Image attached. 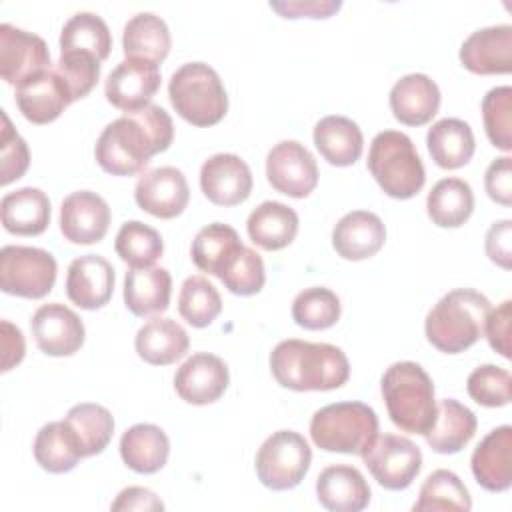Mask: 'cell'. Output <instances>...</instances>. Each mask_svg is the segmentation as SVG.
Instances as JSON below:
<instances>
[{
	"label": "cell",
	"instance_id": "cell-18",
	"mask_svg": "<svg viewBox=\"0 0 512 512\" xmlns=\"http://www.w3.org/2000/svg\"><path fill=\"white\" fill-rule=\"evenodd\" d=\"M200 188L216 206L242 204L252 192L250 166L236 154H214L200 168Z\"/></svg>",
	"mask_w": 512,
	"mask_h": 512
},
{
	"label": "cell",
	"instance_id": "cell-54",
	"mask_svg": "<svg viewBox=\"0 0 512 512\" xmlns=\"http://www.w3.org/2000/svg\"><path fill=\"white\" fill-rule=\"evenodd\" d=\"M0 330H2V372H8L10 368L22 362L26 344H24L22 330L10 324L8 320L0 322Z\"/></svg>",
	"mask_w": 512,
	"mask_h": 512
},
{
	"label": "cell",
	"instance_id": "cell-17",
	"mask_svg": "<svg viewBox=\"0 0 512 512\" xmlns=\"http://www.w3.org/2000/svg\"><path fill=\"white\" fill-rule=\"evenodd\" d=\"M110 226L106 200L90 190H76L60 204V232L72 244H96Z\"/></svg>",
	"mask_w": 512,
	"mask_h": 512
},
{
	"label": "cell",
	"instance_id": "cell-42",
	"mask_svg": "<svg viewBox=\"0 0 512 512\" xmlns=\"http://www.w3.org/2000/svg\"><path fill=\"white\" fill-rule=\"evenodd\" d=\"M222 310L220 292L204 276H188L178 294V312L194 328L210 326Z\"/></svg>",
	"mask_w": 512,
	"mask_h": 512
},
{
	"label": "cell",
	"instance_id": "cell-35",
	"mask_svg": "<svg viewBox=\"0 0 512 512\" xmlns=\"http://www.w3.org/2000/svg\"><path fill=\"white\" fill-rule=\"evenodd\" d=\"M172 46L168 24L152 14L140 12L132 16L122 32V48L126 58H142L160 64Z\"/></svg>",
	"mask_w": 512,
	"mask_h": 512
},
{
	"label": "cell",
	"instance_id": "cell-10",
	"mask_svg": "<svg viewBox=\"0 0 512 512\" xmlns=\"http://www.w3.org/2000/svg\"><path fill=\"white\" fill-rule=\"evenodd\" d=\"M374 476V480L386 490H404L422 468L420 448L406 436L382 434L360 456Z\"/></svg>",
	"mask_w": 512,
	"mask_h": 512
},
{
	"label": "cell",
	"instance_id": "cell-30",
	"mask_svg": "<svg viewBox=\"0 0 512 512\" xmlns=\"http://www.w3.org/2000/svg\"><path fill=\"white\" fill-rule=\"evenodd\" d=\"M172 276L162 266L130 268L124 278V304L136 316L164 312L170 304Z\"/></svg>",
	"mask_w": 512,
	"mask_h": 512
},
{
	"label": "cell",
	"instance_id": "cell-9",
	"mask_svg": "<svg viewBox=\"0 0 512 512\" xmlns=\"http://www.w3.org/2000/svg\"><path fill=\"white\" fill-rule=\"evenodd\" d=\"M56 260L48 250L10 244L0 250V288L10 296L44 298L56 282Z\"/></svg>",
	"mask_w": 512,
	"mask_h": 512
},
{
	"label": "cell",
	"instance_id": "cell-39",
	"mask_svg": "<svg viewBox=\"0 0 512 512\" xmlns=\"http://www.w3.org/2000/svg\"><path fill=\"white\" fill-rule=\"evenodd\" d=\"M66 424L78 438L84 458L104 452L114 434V418L108 408L92 402L76 404L66 414Z\"/></svg>",
	"mask_w": 512,
	"mask_h": 512
},
{
	"label": "cell",
	"instance_id": "cell-26",
	"mask_svg": "<svg viewBox=\"0 0 512 512\" xmlns=\"http://www.w3.org/2000/svg\"><path fill=\"white\" fill-rule=\"evenodd\" d=\"M318 502L332 512H360L370 502V486L350 464H332L316 478Z\"/></svg>",
	"mask_w": 512,
	"mask_h": 512
},
{
	"label": "cell",
	"instance_id": "cell-1",
	"mask_svg": "<svg viewBox=\"0 0 512 512\" xmlns=\"http://www.w3.org/2000/svg\"><path fill=\"white\" fill-rule=\"evenodd\" d=\"M172 140L170 114L156 104H148L112 120L96 140L94 158L112 176H134L146 168L154 154L168 150Z\"/></svg>",
	"mask_w": 512,
	"mask_h": 512
},
{
	"label": "cell",
	"instance_id": "cell-6",
	"mask_svg": "<svg viewBox=\"0 0 512 512\" xmlns=\"http://www.w3.org/2000/svg\"><path fill=\"white\" fill-rule=\"evenodd\" d=\"M168 96L178 112L192 126H214L228 112V94L218 72L204 62L182 64L170 78Z\"/></svg>",
	"mask_w": 512,
	"mask_h": 512
},
{
	"label": "cell",
	"instance_id": "cell-7",
	"mask_svg": "<svg viewBox=\"0 0 512 512\" xmlns=\"http://www.w3.org/2000/svg\"><path fill=\"white\" fill-rule=\"evenodd\" d=\"M378 436V416L364 402H336L314 412L312 442L326 452L362 456Z\"/></svg>",
	"mask_w": 512,
	"mask_h": 512
},
{
	"label": "cell",
	"instance_id": "cell-46",
	"mask_svg": "<svg viewBox=\"0 0 512 512\" xmlns=\"http://www.w3.org/2000/svg\"><path fill=\"white\" fill-rule=\"evenodd\" d=\"M510 372L494 364L474 368L466 380V390L474 402L488 408L506 406L510 402Z\"/></svg>",
	"mask_w": 512,
	"mask_h": 512
},
{
	"label": "cell",
	"instance_id": "cell-29",
	"mask_svg": "<svg viewBox=\"0 0 512 512\" xmlns=\"http://www.w3.org/2000/svg\"><path fill=\"white\" fill-rule=\"evenodd\" d=\"M314 146L332 166H352L364 148L360 126L346 116H324L314 126Z\"/></svg>",
	"mask_w": 512,
	"mask_h": 512
},
{
	"label": "cell",
	"instance_id": "cell-40",
	"mask_svg": "<svg viewBox=\"0 0 512 512\" xmlns=\"http://www.w3.org/2000/svg\"><path fill=\"white\" fill-rule=\"evenodd\" d=\"M472 500L464 482L452 470H434L422 484L414 512H434V510H458L468 512Z\"/></svg>",
	"mask_w": 512,
	"mask_h": 512
},
{
	"label": "cell",
	"instance_id": "cell-11",
	"mask_svg": "<svg viewBox=\"0 0 512 512\" xmlns=\"http://www.w3.org/2000/svg\"><path fill=\"white\" fill-rule=\"evenodd\" d=\"M266 178L276 192L306 198L318 184V164L304 144L282 140L266 156Z\"/></svg>",
	"mask_w": 512,
	"mask_h": 512
},
{
	"label": "cell",
	"instance_id": "cell-41",
	"mask_svg": "<svg viewBox=\"0 0 512 512\" xmlns=\"http://www.w3.org/2000/svg\"><path fill=\"white\" fill-rule=\"evenodd\" d=\"M114 248L120 260L130 264V268H148L162 256L164 242L160 232L152 226L140 220H128L120 226Z\"/></svg>",
	"mask_w": 512,
	"mask_h": 512
},
{
	"label": "cell",
	"instance_id": "cell-14",
	"mask_svg": "<svg viewBox=\"0 0 512 512\" xmlns=\"http://www.w3.org/2000/svg\"><path fill=\"white\" fill-rule=\"evenodd\" d=\"M136 204L156 218H176L190 200V188L182 170L158 166L144 172L134 186Z\"/></svg>",
	"mask_w": 512,
	"mask_h": 512
},
{
	"label": "cell",
	"instance_id": "cell-2",
	"mask_svg": "<svg viewBox=\"0 0 512 512\" xmlns=\"http://www.w3.org/2000/svg\"><path fill=\"white\" fill-rule=\"evenodd\" d=\"M270 370L280 386L296 392L336 390L350 378L348 358L338 346L298 338L274 346Z\"/></svg>",
	"mask_w": 512,
	"mask_h": 512
},
{
	"label": "cell",
	"instance_id": "cell-8",
	"mask_svg": "<svg viewBox=\"0 0 512 512\" xmlns=\"http://www.w3.org/2000/svg\"><path fill=\"white\" fill-rule=\"evenodd\" d=\"M312 462V450L302 434L278 430L270 434L256 452L258 480L276 492L298 486Z\"/></svg>",
	"mask_w": 512,
	"mask_h": 512
},
{
	"label": "cell",
	"instance_id": "cell-24",
	"mask_svg": "<svg viewBox=\"0 0 512 512\" xmlns=\"http://www.w3.org/2000/svg\"><path fill=\"white\" fill-rule=\"evenodd\" d=\"M244 252L238 232L222 222H212L198 230L192 240L190 256L198 270L216 278H224Z\"/></svg>",
	"mask_w": 512,
	"mask_h": 512
},
{
	"label": "cell",
	"instance_id": "cell-27",
	"mask_svg": "<svg viewBox=\"0 0 512 512\" xmlns=\"http://www.w3.org/2000/svg\"><path fill=\"white\" fill-rule=\"evenodd\" d=\"M188 334L172 318L154 316L136 332L134 346L138 356L152 366H168L188 352Z\"/></svg>",
	"mask_w": 512,
	"mask_h": 512
},
{
	"label": "cell",
	"instance_id": "cell-15",
	"mask_svg": "<svg viewBox=\"0 0 512 512\" xmlns=\"http://www.w3.org/2000/svg\"><path fill=\"white\" fill-rule=\"evenodd\" d=\"M38 348L48 356H72L84 344V324L80 316L60 302L42 304L30 320Z\"/></svg>",
	"mask_w": 512,
	"mask_h": 512
},
{
	"label": "cell",
	"instance_id": "cell-43",
	"mask_svg": "<svg viewBox=\"0 0 512 512\" xmlns=\"http://www.w3.org/2000/svg\"><path fill=\"white\" fill-rule=\"evenodd\" d=\"M340 298L324 286H312L296 294L292 302V318L300 328L326 330L340 320Z\"/></svg>",
	"mask_w": 512,
	"mask_h": 512
},
{
	"label": "cell",
	"instance_id": "cell-25",
	"mask_svg": "<svg viewBox=\"0 0 512 512\" xmlns=\"http://www.w3.org/2000/svg\"><path fill=\"white\" fill-rule=\"evenodd\" d=\"M390 108L394 118L406 126L430 122L440 108L438 84L420 72L406 74L390 90Z\"/></svg>",
	"mask_w": 512,
	"mask_h": 512
},
{
	"label": "cell",
	"instance_id": "cell-19",
	"mask_svg": "<svg viewBox=\"0 0 512 512\" xmlns=\"http://www.w3.org/2000/svg\"><path fill=\"white\" fill-rule=\"evenodd\" d=\"M458 56L462 66L474 74H508L512 70V26L498 24L472 32Z\"/></svg>",
	"mask_w": 512,
	"mask_h": 512
},
{
	"label": "cell",
	"instance_id": "cell-45",
	"mask_svg": "<svg viewBox=\"0 0 512 512\" xmlns=\"http://www.w3.org/2000/svg\"><path fill=\"white\" fill-rule=\"evenodd\" d=\"M54 70L62 78L72 102L88 96L100 78V62L84 52H60Z\"/></svg>",
	"mask_w": 512,
	"mask_h": 512
},
{
	"label": "cell",
	"instance_id": "cell-22",
	"mask_svg": "<svg viewBox=\"0 0 512 512\" xmlns=\"http://www.w3.org/2000/svg\"><path fill=\"white\" fill-rule=\"evenodd\" d=\"M386 242V226L378 214L352 210L344 214L332 230V246L344 260H366L380 252Z\"/></svg>",
	"mask_w": 512,
	"mask_h": 512
},
{
	"label": "cell",
	"instance_id": "cell-44",
	"mask_svg": "<svg viewBox=\"0 0 512 512\" xmlns=\"http://www.w3.org/2000/svg\"><path fill=\"white\" fill-rule=\"evenodd\" d=\"M484 130L492 146L510 152L512 150V88L496 86L482 98Z\"/></svg>",
	"mask_w": 512,
	"mask_h": 512
},
{
	"label": "cell",
	"instance_id": "cell-16",
	"mask_svg": "<svg viewBox=\"0 0 512 512\" xmlns=\"http://www.w3.org/2000/svg\"><path fill=\"white\" fill-rule=\"evenodd\" d=\"M230 372L222 358L196 352L174 374L176 394L194 406H206L216 402L228 388Z\"/></svg>",
	"mask_w": 512,
	"mask_h": 512
},
{
	"label": "cell",
	"instance_id": "cell-37",
	"mask_svg": "<svg viewBox=\"0 0 512 512\" xmlns=\"http://www.w3.org/2000/svg\"><path fill=\"white\" fill-rule=\"evenodd\" d=\"M426 210L436 226L458 228L472 216L474 192L460 178H442L428 192Z\"/></svg>",
	"mask_w": 512,
	"mask_h": 512
},
{
	"label": "cell",
	"instance_id": "cell-48",
	"mask_svg": "<svg viewBox=\"0 0 512 512\" xmlns=\"http://www.w3.org/2000/svg\"><path fill=\"white\" fill-rule=\"evenodd\" d=\"M264 282H266L264 262L260 254L248 246H244V252L234 264V268L222 278V284L236 296L258 294Z\"/></svg>",
	"mask_w": 512,
	"mask_h": 512
},
{
	"label": "cell",
	"instance_id": "cell-52",
	"mask_svg": "<svg viewBox=\"0 0 512 512\" xmlns=\"http://www.w3.org/2000/svg\"><path fill=\"white\" fill-rule=\"evenodd\" d=\"M510 238H512V222L498 220L486 232V254L488 258L504 270H510Z\"/></svg>",
	"mask_w": 512,
	"mask_h": 512
},
{
	"label": "cell",
	"instance_id": "cell-47",
	"mask_svg": "<svg viewBox=\"0 0 512 512\" xmlns=\"http://www.w3.org/2000/svg\"><path fill=\"white\" fill-rule=\"evenodd\" d=\"M30 164V152L26 140L12 128V122L2 110V132H0V184L8 186L10 182L24 176Z\"/></svg>",
	"mask_w": 512,
	"mask_h": 512
},
{
	"label": "cell",
	"instance_id": "cell-36",
	"mask_svg": "<svg viewBox=\"0 0 512 512\" xmlns=\"http://www.w3.org/2000/svg\"><path fill=\"white\" fill-rule=\"evenodd\" d=\"M34 458L50 474H64L84 458L76 434L66 420L44 424L34 438Z\"/></svg>",
	"mask_w": 512,
	"mask_h": 512
},
{
	"label": "cell",
	"instance_id": "cell-21",
	"mask_svg": "<svg viewBox=\"0 0 512 512\" xmlns=\"http://www.w3.org/2000/svg\"><path fill=\"white\" fill-rule=\"evenodd\" d=\"M470 468L476 482L488 492H504L512 484V428L490 430L474 448Z\"/></svg>",
	"mask_w": 512,
	"mask_h": 512
},
{
	"label": "cell",
	"instance_id": "cell-50",
	"mask_svg": "<svg viewBox=\"0 0 512 512\" xmlns=\"http://www.w3.org/2000/svg\"><path fill=\"white\" fill-rule=\"evenodd\" d=\"M342 2L338 0H282L270 2V8L282 18H330L338 12Z\"/></svg>",
	"mask_w": 512,
	"mask_h": 512
},
{
	"label": "cell",
	"instance_id": "cell-3",
	"mask_svg": "<svg viewBox=\"0 0 512 512\" xmlns=\"http://www.w3.org/2000/svg\"><path fill=\"white\" fill-rule=\"evenodd\" d=\"M490 310V300L482 292L472 288L450 290L428 312L424 320L426 338L444 354L464 352L484 336Z\"/></svg>",
	"mask_w": 512,
	"mask_h": 512
},
{
	"label": "cell",
	"instance_id": "cell-49",
	"mask_svg": "<svg viewBox=\"0 0 512 512\" xmlns=\"http://www.w3.org/2000/svg\"><path fill=\"white\" fill-rule=\"evenodd\" d=\"M510 318L512 302L504 300L496 310L488 312L484 324V336L488 338V344L504 358H510Z\"/></svg>",
	"mask_w": 512,
	"mask_h": 512
},
{
	"label": "cell",
	"instance_id": "cell-33",
	"mask_svg": "<svg viewBox=\"0 0 512 512\" xmlns=\"http://www.w3.org/2000/svg\"><path fill=\"white\" fill-rule=\"evenodd\" d=\"M426 144L432 160L444 170L466 166L476 150L472 128L460 118H442L434 122L428 128Z\"/></svg>",
	"mask_w": 512,
	"mask_h": 512
},
{
	"label": "cell",
	"instance_id": "cell-31",
	"mask_svg": "<svg viewBox=\"0 0 512 512\" xmlns=\"http://www.w3.org/2000/svg\"><path fill=\"white\" fill-rule=\"evenodd\" d=\"M474 412L454 398H444L436 406V420L424 434L428 446L438 454L460 452L476 434Z\"/></svg>",
	"mask_w": 512,
	"mask_h": 512
},
{
	"label": "cell",
	"instance_id": "cell-23",
	"mask_svg": "<svg viewBox=\"0 0 512 512\" xmlns=\"http://www.w3.org/2000/svg\"><path fill=\"white\" fill-rule=\"evenodd\" d=\"M14 100L22 116L32 124H50L72 104L70 94L54 68L16 86Z\"/></svg>",
	"mask_w": 512,
	"mask_h": 512
},
{
	"label": "cell",
	"instance_id": "cell-38",
	"mask_svg": "<svg viewBox=\"0 0 512 512\" xmlns=\"http://www.w3.org/2000/svg\"><path fill=\"white\" fill-rule=\"evenodd\" d=\"M110 48L108 24L94 12H76L60 32V52H84L102 62L108 58Z\"/></svg>",
	"mask_w": 512,
	"mask_h": 512
},
{
	"label": "cell",
	"instance_id": "cell-4",
	"mask_svg": "<svg viewBox=\"0 0 512 512\" xmlns=\"http://www.w3.org/2000/svg\"><path fill=\"white\" fill-rule=\"evenodd\" d=\"M382 396L390 420L404 432L426 434L436 420L434 382L416 362H394L382 376Z\"/></svg>",
	"mask_w": 512,
	"mask_h": 512
},
{
	"label": "cell",
	"instance_id": "cell-13",
	"mask_svg": "<svg viewBox=\"0 0 512 512\" xmlns=\"http://www.w3.org/2000/svg\"><path fill=\"white\" fill-rule=\"evenodd\" d=\"M160 68L142 58L122 60L106 78V100L124 114L138 112L150 104L160 88Z\"/></svg>",
	"mask_w": 512,
	"mask_h": 512
},
{
	"label": "cell",
	"instance_id": "cell-53",
	"mask_svg": "<svg viewBox=\"0 0 512 512\" xmlns=\"http://www.w3.org/2000/svg\"><path fill=\"white\" fill-rule=\"evenodd\" d=\"M114 512L120 510H164V502L148 488L128 486L124 488L110 506Z\"/></svg>",
	"mask_w": 512,
	"mask_h": 512
},
{
	"label": "cell",
	"instance_id": "cell-20",
	"mask_svg": "<svg viewBox=\"0 0 512 512\" xmlns=\"http://www.w3.org/2000/svg\"><path fill=\"white\" fill-rule=\"evenodd\" d=\"M114 290V268L98 254L74 258L66 274V294L82 310H98L108 304Z\"/></svg>",
	"mask_w": 512,
	"mask_h": 512
},
{
	"label": "cell",
	"instance_id": "cell-28",
	"mask_svg": "<svg viewBox=\"0 0 512 512\" xmlns=\"http://www.w3.org/2000/svg\"><path fill=\"white\" fill-rule=\"evenodd\" d=\"M2 226L16 236H38L50 224V200L40 188L24 186L0 202Z\"/></svg>",
	"mask_w": 512,
	"mask_h": 512
},
{
	"label": "cell",
	"instance_id": "cell-32",
	"mask_svg": "<svg viewBox=\"0 0 512 512\" xmlns=\"http://www.w3.org/2000/svg\"><path fill=\"white\" fill-rule=\"evenodd\" d=\"M170 454V440L156 424H134L120 438L124 464L138 474H154L164 468Z\"/></svg>",
	"mask_w": 512,
	"mask_h": 512
},
{
	"label": "cell",
	"instance_id": "cell-5",
	"mask_svg": "<svg viewBox=\"0 0 512 512\" xmlns=\"http://www.w3.org/2000/svg\"><path fill=\"white\" fill-rule=\"evenodd\" d=\"M368 170L382 192L396 200L416 196L426 182L414 142L398 130H384L374 136L368 150Z\"/></svg>",
	"mask_w": 512,
	"mask_h": 512
},
{
	"label": "cell",
	"instance_id": "cell-12",
	"mask_svg": "<svg viewBox=\"0 0 512 512\" xmlns=\"http://www.w3.org/2000/svg\"><path fill=\"white\" fill-rule=\"evenodd\" d=\"M50 64V50L40 36L6 22L0 24V74L4 82L20 86L50 70Z\"/></svg>",
	"mask_w": 512,
	"mask_h": 512
},
{
	"label": "cell",
	"instance_id": "cell-34",
	"mask_svg": "<svg viewBox=\"0 0 512 512\" xmlns=\"http://www.w3.org/2000/svg\"><path fill=\"white\" fill-rule=\"evenodd\" d=\"M246 230L262 250H282L296 238L298 214L282 202L266 200L250 212Z\"/></svg>",
	"mask_w": 512,
	"mask_h": 512
},
{
	"label": "cell",
	"instance_id": "cell-51",
	"mask_svg": "<svg viewBox=\"0 0 512 512\" xmlns=\"http://www.w3.org/2000/svg\"><path fill=\"white\" fill-rule=\"evenodd\" d=\"M510 160H512L510 156H500L492 160L484 176V186L488 196L502 206L512 204V162Z\"/></svg>",
	"mask_w": 512,
	"mask_h": 512
}]
</instances>
